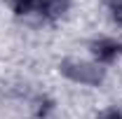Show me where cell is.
I'll use <instances>...</instances> for the list:
<instances>
[{
    "mask_svg": "<svg viewBox=\"0 0 122 119\" xmlns=\"http://www.w3.org/2000/svg\"><path fill=\"white\" fill-rule=\"evenodd\" d=\"M16 16H26L38 9V0H2Z\"/></svg>",
    "mask_w": 122,
    "mask_h": 119,
    "instance_id": "4",
    "label": "cell"
},
{
    "mask_svg": "<svg viewBox=\"0 0 122 119\" xmlns=\"http://www.w3.org/2000/svg\"><path fill=\"white\" fill-rule=\"evenodd\" d=\"M59 73L66 79H71L73 84H80V87H101L106 82V70L94 61L63 59L59 63Z\"/></svg>",
    "mask_w": 122,
    "mask_h": 119,
    "instance_id": "1",
    "label": "cell"
},
{
    "mask_svg": "<svg viewBox=\"0 0 122 119\" xmlns=\"http://www.w3.org/2000/svg\"><path fill=\"white\" fill-rule=\"evenodd\" d=\"M49 112H54V101H52V98H47V96L38 98L35 117H38V119H47V114H49Z\"/></svg>",
    "mask_w": 122,
    "mask_h": 119,
    "instance_id": "5",
    "label": "cell"
},
{
    "mask_svg": "<svg viewBox=\"0 0 122 119\" xmlns=\"http://www.w3.org/2000/svg\"><path fill=\"white\" fill-rule=\"evenodd\" d=\"M89 51H92L94 63L110 65V63L122 59V42L115 40V37H96V40H92Z\"/></svg>",
    "mask_w": 122,
    "mask_h": 119,
    "instance_id": "2",
    "label": "cell"
},
{
    "mask_svg": "<svg viewBox=\"0 0 122 119\" xmlns=\"http://www.w3.org/2000/svg\"><path fill=\"white\" fill-rule=\"evenodd\" d=\"M108 7H115V5H122V0H103Z\"/></svg>",
    "mask_w": 122,
    "mask_h": 119,
    "instance_id": "8",
    "label": "cell"
},
{
    "mask_svg": "<svg viewBox=\"0 0 122 119\" xmlns=\"http://www.w3.org/2000/svg\"><path fill=\"white\" fill-rule=\"evenodd\" d=\"M96 119H122V110H117V107H110V110H103L101 114Z\"/></svg>",
    "mask_w": 122,
    "mask_h": 119,
    "instance_id": "7",
    "label": "cell"
},
{
    "mask_svg": "<svg viewBox=\"0 0 122 119\" xmlns=\"http://www.w3.org/2000/svg\"><path fill=\"white\" fill-rule=\"evenodd\" d=\"M108 9H110V19H113V23L122 28V5H115V7H108Z\"/></svg>",
    "mask_w": 122,
    "mask_h": 119,
    "instance_id": "6",
    "label": "cell"
},
{
    "mask_svg": "<svg viewBox=\"0 0 122 119\" xmlns=\"http://www.w3.org/2000/svg\"><path fill=\"white\" fill-rule=\"evenodd\" d=\"M71 9V0H38V14L47 21H56Z\"/></svg>",
    "mask_w": 122,
    "mask_h": 119,
    "instance_id": "3",
    "label": "cell"
}]
</instances>
